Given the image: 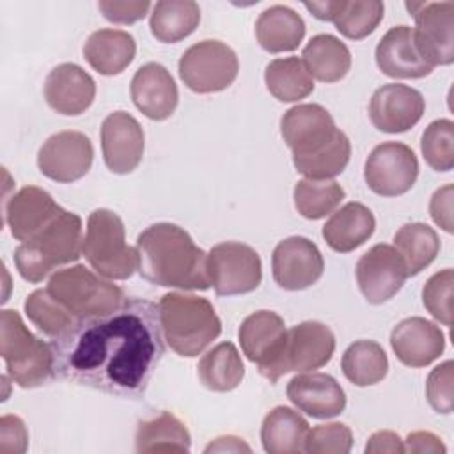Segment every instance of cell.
I'll list each match as a JSON object with an SVG mask.
<instances>
[{
    "label": "cell",
    "instance_id": "obj_1",
    "mask_svg": "<svg viewBox=\"0 0 454 454\" xmlns=\"http://www.w3.org/2000/svg\"><path fill=\"white\" fill-rule=\"evenodd\" d=\"M160 310L126 298L108 314L76 319L50 346L55 376L110 395L138 399L163 358Z\"/></svg>",
    "mask_w": 454,
    "mask_h": 454
},
{
    "label": "cell",
    "instance_id": "obj_2",
    "mask_svg": "<svg viewBox=\"0 0 454 454\" xmlns=\"http://www.w3.org/2000/svg\"><path fill=\"white\" fill-rule=\"evenodd\" d=\"M280 133L293 153L294 168L307 179H332L349 163V138L317 103L289 108L280 119Z\"/></svg>",
    "mask_w": 454,
    "mask_h": 454
},
{
    "label": "cell",
    "instance_id": "obj_3",
    "mask_svg": "<svg viewBox=\"0 0 454 454\" xmlns=\"http://www.w3.org/2000/svg\"><path fill=\"white\" fill-rule=\"evenodd\" d=\"M138 273L151 284L183 291L211 287L207 254L179 225L160 222L137 238Z\"/></svg>",
    "mask_w": 454,
    "mask_h": 454
},
{
    "label": "cell",
    "instance_id": "obj_4",
    "mask_svg": "<svg viewBox=\"0 0 454 454\" xmlns=\"http://www.w3.org/2000/svg\"><path fill=\"white\" fill-rule=\"evenodd\" d=\"M165 342L179 356L200 355L222 332L209 300L186 293H167L158 303Z\"/></svg>",
    "mask_w": 454,
    "mask_h": 454
},
{
    "label": "cell",
    "instance_id": "obj_5",
    "mask_svg": "<svg viewBox=\"0 0 454 454\" xmlns=\"http://www.w3.org/2000/svg\"><path fill=\"white\" fill-rule=\"evenodd\" d=\"M82 248V218L76 213L64 209V213L41 232L21 241L14 250V262L21 278L37 284L55 268L78 261Z\"/></svg>",
    "mask_w": 454,
    "mask_h": 454
},
{
    "label": "cell",
    "instance_id": "obj_6",
    "mask_svg": "<svg viewBox=\"0 0 454 454\" xmlns=\"http://www.w3.org/2000/svg\"><path fill=\"white\" fill-rule=\"evenodd\" d=\"M0 355L9 378L21 388H35L55 376L51 346L35 337L16 310L0 314Z\"/></svg>",
    "mask_w": 454,
    "mask_h": 454
},
{
    "label": "cell",
    "instance_id": "obj_7",
    "mask_svg": "<svg viewBox=\"0 0 454 454\" xmlns=\"http://www.w3.org/2000/svg\"><path fill=\"white\" fill-rule=\"evenodd\" d=\"M82 254L92 270L105 278L126 280L138 270L137 248L126 243L124 223L110 209L101 207L89 215Z\"/></svg>",
    "mask_w": 454,
    "mask_h": 454
},
{
    "label": "cell",
    "instance_id": "obj_8",
    "mask_svg": "<svg viewBox=\"0 0 454 454\" xmlns=\"http://www.w3.org/2000/svg\"><path fill=\"white\" fill-rule=\"evenodd\" d=\"M46 289L76 319L108 314L126 300L117 284L101 278L83 264L55 271Z\"/></svg>",
    "mask_w": 454,
    "mask_h": 454
},
{
    "label": "cell",
    "instance_id": "obj_9",
    "mask_svg": "<svg viewBox=\"0 0 454 454\" xmlns=\"http://www.w3.org/2000/svg\"><path fill=\"white\" fill-rule=\"evenodd\" d=\"M239 62L231 46L216 39H204L192 44L179 59L183 83L199 94L220 92L232 85Z\"/></svg>",
    "mask_w": 454,
    "mask_h": 454
},
{
    "label": "cell",
    "instance_id": "obj_10",
    "mask_svg": "<svg viewBox=\"0 0 454 454\" xmlns=\"http://www.w3.org/2000/svg\"><path fill=\"white\" fill-rule=\"evenodd\" d=\"M335 351L333 332L319 321H303L287 330L282 351L266 380L277 383L291 371H314L326 365Z\"/></svg>",
    "mask_w": 454,
    "mask_h": 454
},
{
    "label": "cell",
    "instance_id": "obj_11",
    "mask_svg": "<svg viewBox=\"0 0 454 454\" xmlns=\"http://www.w3.org/2000/svg\"><path fill=\"white\" fill-rule=\"evenodd\" d=\"M209 278L218 296H236L255 291L262 280L261 257L250 245L223 241L207 254Z\"/></svg>",
    "mask_w": 454,
    "mask_h": 454
},
{
    "label": "cell",
    "instance_id": "obj_12",
    "mask_svg": "<svg viewBox=\"0 0 454 454\" xmlns=\"http://www.w3.org/2000/svg\"><path fill=\"white\" fill-rule=\"evenodd\" d=\"M415 18V41L424 60L449 66L454 60V2H406Z\"/></svg>",
    "mask_w": 454,
    "mask_h": 454
},
{
    "label": "cell",
    "instance_id": "obj_13",
    "mask_svg": "<svg viewBox=\"0 0 454 454\" xmlns=\"http://www.w3.org/2000/svg\"><path fill=\"white\" fill-rule=\"evenodd\" d=\"M419 176V160L403 142H383L365 160L364 179L381 197H397L411 190Z\"/></svg>",
    "mask_w": 454,
    "mask_h": 454
},
{
    "label": "cell",
    "instance_id": "obj_14",
    "mask_svg": "<svg viewBox=\"0 0 454 454\" xmlns=\"http://www.w3.org/2000/svg\"><path fill=\"white\" fill-rule=\"evenodd\" d=\"M94 147L82 131H59L51 135L37 153V167L43 176L57 183L82 179L92 165Z\"/></svg>",
    "mask_w": 454,
    "mask_h": 454
},
{
    "label": "cell",
    "instance_id": "obj_15",
    "mask_svg": "<svg viewBox=\"0 0 454 454\" xmlns=\"http://www.w3.org/2000/svg\"><path fill=\"white\" fill-rule=\"evenodd\" d=\"M355 273L360 293L372 305H380L394 298L408 277L401 254L395 247L387 243L371 247L358 259Z\"/></svg>",
    "mask_w": 454,
    "mask_h": 454
},
{
    "label": "cell",
    "instance_id": "obj_16",
    "mask_svg": "<svg viewBox=\"0 0 454 454\" xmlns=\"http://www.w3.org/2000/svg\"><path fill=\"white\" fill-rule=\"evenodd\" d=\"M273 280L286 291H301L316 284L325 270L323 255L316 243L303 236H291L273 250Z\"/></svg>",
    "mask_w": 454,
    "mask_h": 454
},
{
    "label": "cell",
    "instance_id": "obj_17",
    "mask_svg": "<svg viewBox=\"0 0 454 454\" xmlns=\"http://www.w3.org/2000/svg\"><path fill=\"white\" fill-rule=\"evenodd\" d=\"M422 94L404 83L378 87L369 101V119L383 133H403L413 128L424 115Z\"/></svg>",
    "mask_w": 454,
    "mask_h": 454
},
{
    "label": "cell",
    "instance_id": "obj_18",
    "mask_svg": "<svg viewBox=\"0 0 454 454\" xmlns=\"http://www.w3.org/2000/svg\"><path fill=\"white\" fill-rule=\"evenodd\" d=\"M101 149L108 170L114 174L133 172L144 156L142 126L124 110L108 114L101 124Z\"/></svg>",
    "mask_w": 454,
    "mask_h": 454
},
{
    "label": "cell",
    "instance_id": "obj_19",
    "mask_svg": "<svg viewBox=\"0 0 454 454\" xmlns=\"http://www.w3.org/2000/svg\"><path fill=\"white\" fill-rule=\"evenodd\" d=\"M286 333L284 319L273 310H257L247 316L239 326L241 351L250 362L257 364L264 378L282 351Z\"/></svg>",
    "mask_w": 454,
    "mask_h": 454
},
{
    "label": "cell",
    "instance_id": "obj_20",
    "mask_svg": "<svg viewBox=\"0 0 454 454\" xmlns=\"http://www.w3.org/2000/svg\"><path fill=\"white\" fill-rule=\"evenodd\" d=\"M390 346L401 364L408 367H426L443 353L445 335L436 323L413 316L394 326Z\"/></svg>",
    "mask_w": 454,
    "mask_h": 454
},
{
    "label": "cell",
    "instance_id": "obj_21",
    "mask_svg": "<svg viewBox=\"0 0 454 454\" xmlns=\"http://www.w3.org/2000/svg\"><path fill=\"white\" fill-rule=\"evenodd\" d=\"M96 82L73 62L55 66L44 80V99L51 110L62 115H80L94 101Z\"/></svg>",
    "mask_w": 454,
    "mask_h": 454
},
{
    "label": "cell",
    "instance_id": "obj_22",
    "mask_svg": "<svg viewBox=\"0 0 454 454\" xmlns=\"http://www.w3.org/2000/svg\"><path fill=\"white\" fill-rule=\"evenodd\" d=\"M64 209L39 186H25L5 204V223L18 241H27L50 225Z\"/></svg>",
    "mask_w": 454,
    "mask_h": 454
},
{
    "label": "cell",
    "instance_id": "obj_23",
    "mask_svg": "<svg viewBox=\"0 0 454 454\" xmlns=\"http://www.w3.org/2000/svg\"><path fill=\"white\" fill-rule=\"evenodd\" d=\"M131 99L145 117L153 121H165L174 114L179 92L165 66L147 62L140 66L131 78Z\"/></svg>",
    "mask_w": 454,
    "mask_h": 454
},
{
    "label": "cell",
    "instance_id": "obj_24",
    "mask_svg": "<svg viewBox=\"0 0 454 454\" xmlns=\"http://www.w3.org/2000/svg\"><path fill=\"white\" fill-rule=\"evenodd\" d=\"M289 401L314 419H332L344 411L346 394L340 383L325 372H309L291 378L287 383Z\"/></svg>",
    "mask_w": 454,
    "mask_h": 454
},
{
    "label": "cell",
    "instance_id": "obj_25",
    "mask_svg": "<svg viewBox=\"0 0 454 454\" xmlns=\"http://www.w3.org/2000/svg\"><path fill=\"white\" fill-rule=\"evenodd\" d=\"M305 7L323 21H332L348 39H364L374 32L383 20V2L380 0H326L305 2Z\"/></svg>",
    "mask_w": 454,
    "mask_h": 454
},
{
    "label": "cell",
    "instance_id": "obj_26",
    "mask_svg": "<svg viewBox=\"0 0 454 454\" xmlns=\"http://www.w3.org/2000/svg\"><path fill=\"white\" fill-rule=\"evenodd\" d=\"M376 64L390 78H424L434 69L419 51L413 28L392 27L376 46Z\"/></svg>",
    "mask_w": 454,
    "mask_h": 454
},
{
    "label": "cell",
    "instance_id": "obj_27",
    "mask_svg": "<svg viewBox=\"0 0 454 454\" xmlns=\"http://www.w3.org/2000/svg\"><path fill=\"white\" fill-rule=\"evenodd\" d=\"M137 44L131 34L117 28H99L83 44L89 66L103 76L122 73L135 59Z\"/></svg>",
    "mask_w": 454,
    "mask_h": 454
},
{
    "label": "cell",
    "instance_id": "obj_28",
    "mask_svg": "<svg viewBox=\"0 0 454 454\" xmlns=\"http://www.w3.org/2000/svg\"><path fill=\"white\" fill-rule=\"evenodd\" d=\"M376 220L372 211L362 202H348L323 225V238L326 245L340 254L353 252L364 245L374 232Z\"/></svg>",
    "mask_w": 454,
    "mask_h": 454
},
{
    "label": "cell",
    "instance_id": "obj_29",
    "mask_svg": "<svg viewBox=\"0 0 454 454\" xmlns=\"http://www.w3.org/2000/svg\"><path fill=\"white\" fill-rule=\"evenodd\" d=\"M305 35V21L287 5L264 9L255 21V37L262 50L270 53L293 51Z\"/></svg>",
    "mask_w": 454,
    "mask_h": 454
},
{
    "label": "cell",
    "instance_id": "obj_30",
    "mask_svg": "<svg viewBox=\"0 0 454 454\" xmlns=\"http://www.w3.org/2000/svg\"><path fill=\"white\" fill-rule=\"evenodd\" d=\"M307 434L309 422L289 406L273 408L261 426V442L268 454L303 452Z\"/></svg>",
    "mask_w": 454,
    "mask_h": 454
},
{
    "label": "cell",
    "instance_id": "obj_31",
    "mask_svg": "<svg viewBox=\"0 0 454 454\" xmlns=\"http://www.w3.org/2000/svg\"><path fill=\"white\" fill-rule=\"evenodd\" d=\"M301 57L309 74L323 83L342 80L351 67V53L348 46L332 34L314 35L303 48Z\"/></svg>",
    "mask_w": 454,
    "mask_h": 454
},
{
    "label": "cell",
    "instance_id": "obj_32",
    "mask_svg": "<svg viewBox=\"0 0 454 454\" xmlns=\"http://www.w3.org/2000/svg\"><path fill=\"white\" fill-rule=\"evenodd\" d=\"M192 445L186 426L170 411L138 422L135 433L137 452H188Z\"/></svg>",
    "mask_w": 454,
    "mask_h": 454
},
{
    "label": "cell",
    "instance_id": "obj_33",
    "mask_svg": "<svg viewBox=\"0 0 454 454\" xmlns=\"http://www.w3.org/2000/svg\"><path fill=\"white\" fill-rule=\"evenodd\" d=\"M197 374L206 388L213 392H231L241 383L245 365L238 348L225 340L202 355L197 364Z\"/></svg>",
    "mask_w": 454,
    "mask_h": 454
},
{
    "label": "cell",
    "instance_id": "obj_34",
    "mask_svg": "<svg viewBox=\"0 0 454 454\" xmlns=\"http://www.w3.org/2000/svg\"><path fill=\"white\" fill-rule=\"evenodd\" d=\"M200 21V7L193 0H160L154 4L149 28L160 43H177L188 37Z\"/></svg>",
    "mask_w": 454,
    "mask_h": 454
},
{
    "label": "cell",
    "instance_id": "obj_35",
    "mask_svg": "<svg viewBox=\"0 0 454 454\" xmlns=\"http://www.w3.org/2000/svg\"><path fill=\"white\" fill-rule=\"evenodd\" d=\"M264 82L270 94L282 103L305 99L314 90L312 76L298 57L271 60L266 66Z\"/></svg>",
    "mask_w": 454,
    "mask_h": 454
},
{
    "label": "cell",
    "instance_id": "obj_36",
    "mask_svg": "<svg viewBox=\"0 0 454 454\" xmlns=\"http://www.w3.org/2000/svg\"><path fill=\"white\" fill-rule=\"evenodd\" d=\"M342 372L356 387H371L380 383L388 372V358L385 349L374 340H355L342 355Z\"/></svg>",
    "mask_w": 454,
    "mask_h": 454
},
{
    "label": "cell",
    "instance_id": "obj_37",
    "mask_svg": "<svg viewBox=\"0 0 454 454\" xmlns=\"http://www.w3.org/2000/svg\"><path fill=\"white\" fill-rule=\"evenodd\" d=\"M395 250L401 254L408 275H419L438 255L440 239L433 227L420 222L404 223L394 236Z\"/></svg>",
    "mask_w": 454,
    "mask_h": 454
},
{
    "label": "cell",
    "instance_id": "obj_38",
    "mask_svg": "<svg viewBox=\"0 0 454 454\" xmlns=\"http://www.w3.org/2000/svg\"><path fill=\"white\" fill-rule=\"evenodd\" d=\"M294 207L309 220H319L333 213L346 197L344 188L333 179H301L294 184Z\"/></svg>",
    "mask_w": 454,
    "mask_h": 454
},
{
    "label": "cell",
    "instance_id": "obj_39",
    "mask_svg": "<svg viewBox=\"0 0 454 454\" xmlns=\"http://www.w3.org/2000/svg\"><path fill=\"white\" fill-rule=\"evenodd\" d=\"M25 312L28 319L51 339L64 333L76 321V317L60 305L48 289H35L30 293L25 300Z\"/></svg>",
    "mask_w": 454,
    "mask_h": 454
},
{
    "label": "cell",
    "instance_id": "obj_40",
    "mask_svg": "<svg viewBox=\"0 0 454 454\" xmlns=\"http://www.w3.org/2000/svg\"><path fill=\"white\" fill-rule=\"evenodd\" d=\"M420 149L426 163L436 172L454 167V122L450 119L433 121L422 133Z\"/></svg>",
    "mask_w": 454,
    "mask_h": 454
},
{
    "label": "cell",
    "instance_id": "obj_41",
    "mask_svg": "<svg viewBox=\"0 0 454 454\" xmlns=\"http://www.w3.org/2000/svg\"><path fill=\"white\" fill-rule=\"evenodd\" d=\"M452 286H454V271L452 268H445L433 277L422 287V303L426 310L442 325H452Z\"/></svg>",
    "mask_w": 454,
    "mask_h": 454
},
{
    "label": "cell",
    "instance_id": "obj_42",
    "mask_svg": "<svg viewBox=\"0 0 454 454\" xmlns=\"http://www.w3.org/2000/svg\"><path fill=\"white\" fill-rule=\"evenodd\" d=\"M353 445V433L342 422L319 424L309 429L305 452L309 454H348Z\"/></svg>",
    "mask_w": 454,
    "mask_h": 454
},
{
    "label": "cell",
    "instance_id": "obj_43",
    "mask_svg": "<svg viewBox=\"0 0 454 454\" xmlns=\"http://www.w3.org/2000/svg\"><path fill=\"white\" fill-rule=\"evenodd\" d=\"M452 360L436 365L426 380V397L429 406L443 415L452 411Z\"/></svg>",
    "mask_w": 454,
    "mask_h": 454
},
{
    "label": "cell",
    "instance_id": "obj_44",
    "mask_svg": "<svg viewBox=\"0 0 454 454\" xmlns=\"http://www.w3.org/2000/svg\"><path fill=\"white\" fill-rule=\"evenodd\" d=\"M28 445V431L25 422L16 415H4L0 419V452L21 454Z\"/></svg>",
    "mask_w": 454,
    "mask_h": 454
},
{
    "label": "cell",
    "instance_id": "obj_45",
    "mask_svg": "<svg viewBox=\"0 0 454 454\" xmlns=\"http://www.w3.org/2000/svg\"><path fill=\"white\" fill-rule=\"evenodd\" d=\"M103 16L112 23L129 25L142 20L151 9V2H117V0H101L98 4Z\"/></svg>",
    "mask_w": 454,
    "mask_h": 454
},
{
    "label": "cell",
    "instance_id": "obj_46",
    "mask_svg": "<svg viewBox=\"0 0 454 454\" xmlns=\"http://www.w3.org/2000/svg\"><path fill=\"white\" fill-rule=\"evenodd\" d=\"M429 215L445 232H452V184H445L433 193Z\"/></svg>",
    "mask_w": 454,
    "mask_h": 454
},
{
    "label": "cell",
    "instance_id": "obj_47",
    "mask_svg": "<svg viewBox=\"0 0 454 454\" xmlns=\"http://www.w3.org/2000/svg\"><path fill=\"white\" fill-rule=\"evenodd\" d=\"M404 442V452L411 454H443L447 450L442 438L431 431H413Z\"/></svg>",
    "mask_w": 454,
    "mask_h": 454
},
{
    "label": "cell",
    "instance_id": "obj_48",
    "mask_svg": "<svg viewBox=\"0 0 454 454\" xmlns=\"http://www.w3.org/2000/svg\"><path fill=\"white\" fill-rule=\"evenodd\" d=\"M367 454H381V452H390V454H401L404 452V443L401 436L394 431H376L371 434L367 445H365Z\"/></svg>",
    "mask_w": 454,
    "mask_h": 454
},
{
    "label": "cell",
    "instance_id": "obj_49",
    "mask_svg": "<svg viewBox=\"0 0 454 454\" xmlns=\"http://www.w3.org/2000/svg\"><path fill=\"white\" fill-rule=\"evenodd\" d=\"M239 452V450H245V452H250V447L238 436H220L215 440V443H209L206 447V452Z\"/></svg>",
    "mask_w": 454,
    "mask_h": 454
}]
</instances>
